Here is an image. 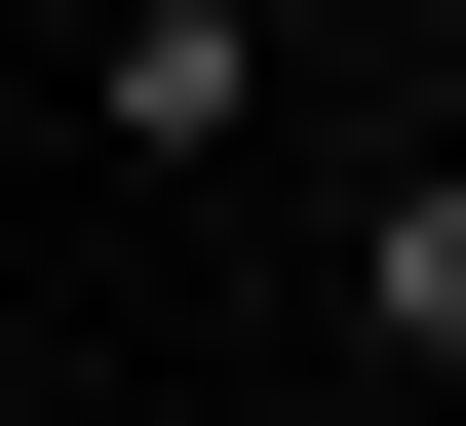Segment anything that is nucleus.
<instances>
[{"label":"nucleus","instance_id":"nucleus-2","mask_svg":"<svg viewBox=\"0 0 466 426\" xmlns=\"http://www.w3.org/2000/svg\"><path fill=\"white\" fill-rule=\"evenodd\" d=\"M350 349H389V388L466 426V155H428V194H389V233H350Z\"/></svg>","mask_w":466,"mask_h":426},{"label":"nucleus","instance_id":"nucleus-1","mask_svg":"<svg viewBox=\"0 0 466 426\" xmlns=\"http://www.w3.org/2000/svg\"><path fill=\"white\" fill-rule=\"evenodd\" d=\"M78 116L116 155H233V116H272V0H78Z\"/></svg>","mask_w":466,"mask_h":426}]
</instances>
